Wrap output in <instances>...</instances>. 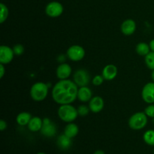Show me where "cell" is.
I'll use <instances>...</instances> for the list:
<instances>
[{"label":"cell","instance_id":"obj_1","mask_svg":"<svg viewBox=\"0 0 154 154\" xmlns=\"http://www.w3.org/2000/svg\"><path fill=\"white\" fill-rule=\"evenodd\" d=\"M78 87L69 79L60 80L54 86L51 96L56 103L59 105L72 104L78 99Z\"/></svg>","mask_w":154,"mask_h":154},{"label":"cell","instance_id":"obj_2","mask_svg":"<svg viewBox=\"0 0 154 154\" xmlns=\"http://www.w3.org/2000/svg\"><path fill=\"white\" fill-rule=\"evenodd\" d=\"M57 114L60 120L68 123L75 121L78 116V109L71 104L60 105Z\"/></svg>","mask_w":154,"mask_h":154},{"label":"cell","instance_id":"obj_3","mask_svg":"<svg viewBox=\"0 0 154 154\" xmlns=\"http://www.w3.org/2000/svg\"><path fill=\"white\" fill-rule=\"evenodd\" d=\"M48 84L44 82H36L30 89V96L35 102H42L46 99L49 91Z\"/></svg>","mask_w":154,"mask_h":154},{"label":"cell","instance_id":"obj_4","mask_svg":"<svg viewBox=\"0 0 154 154\" xmlns=\"http://www.w3.org/2000/svg\"><path fill=\"white\" fill-rule=\"evenodd\" d=\"M147 116L144 112H136L129 119V126L133 130H140L147 126Z\"/></svg>","mask_w":154,"mask_h":154},{"label":"cell","instance_id":"obj_5","mask_svg":"<svg viewBox=\"0 0 154 154\" xmlns=\"http://www.w3.org/2000/svg\"><path fill=\"white\" fill-rule=\"evenodd\" d=\"M66 55L68 58L72 61L79 62L85 57V50L81 45H72L68 48Z\"/></svg>","mask_w":154,"mask_h":154},{"label":"cell","instance_id":"obj_6","mask_svg":"<svg viewBox=\"0 0 154 154\" xmlns=\"http://www.w3.org/2000/svg\"><path fill=\"white\" fill-rule=\"evenodd\" d=\"M64 11L63 5L57 1H53L48 3L45 7V13L51 18L59 17L61 16Z\"/></svg>","mask_w":154,"mask_h":154},{"label":"cell","instance_id":"obj_7","mask_svg":"<svg viewBox=\"0 0 154 154\" xmlns=\"http://www.w3.org/2000/svg\"><path fill=\"white\" fill-rule=\"evenodd\" d=\"M73 80L78 87H86L90 81V75L86 69H80L74 73Z\"/></svg>","mask_w":154,"mask_h":154},{"label":"cell","instance_id":"obj_8","mask_svg":"<svg viewBox=\"0 0 154 154\" xmlns=\"http://www.w3.org/2000/svg\"><path fill=\"white\" fill-rule=\"evenodd\" d=\"M40 132L44 136L47 138H52L57 134V126L51 119L45 117L43 119V126Z\"/></svg>","mask_w":154,"mask_h":154},{"label":"cell","instance_id":"obj_9","mask_svg":"<svg viewBox=\"0 0 154 154\" xmlns=\"http://www.w3.org/2000/svg\"><path fill=\"white\" fill-rule=\"evenodd\" d=\"M142 99L147 104L154 103V82L147 83L141 90Z\"/></svg>","mask_w":154,"mask_h":154},{"label":"cell","instance_id":"obj_10","mask_svg":"<svg viewBox=\"0 0 154 154\" xmlns=\"http://www.w3.org/2000/svg\"><path fill=\"white\" fill-rule=\"evenodd\" d=\"M14 53L13 48L7 45H2L0 47V63L2 64H8L13 60Z\"/></svg>","mask_w":154,"mask_h":154},{"label":"cell","instance_id":"obj_11","mask_svg":"<svg viewBox=\"0 0 154 154\" xmlns=\"http://www.w3.org/2000/svg\"><path fill=\"white\" fill-rule=\"evenodd\" d=\"M72 67H71L70 65L66 63H60L57 67V71H56L57 77L60 80L69 79V78L72 75Z\"/></svg>","mask_w":154,"mask_h":154},{"label":"cell","instance_id":"obj_12","mask_svg":"<svg viewBox=\"0 0 154 154\" xmlns=\"http://www.w3.org/2000/svg\"><path fill=\"white\" fill-rule=\"evenodd\" d=\"M104 105H105L104 99L99 96L93 97L91 100L89 102V108H90V111L95 114L101 112L103 110Z\"/></svg>","mask_w":154,"mask_h":154},{"label":"cell","instance_id":"obj_13","mask_svg":"<svg viewBox=\"0 0 154 154\" xmlns=\"http://www.w3.org/2000/svg\"><path fill=\"white\" fill-rule=\"evenodd\" d=\"M122 33L125 35H132L136 30V23L132 19H127L123 21L120 26Z\"/></svg>","mask_w":154,"mask_h":154},{"label":"cell","instance_id":"obj_14","mask_svg":"<svg viewBox=\"0 0 154 154\" xmlns=\"http://www.w3.org/2000/svg\"><path fill=\"white\" fill-rule=\"evenodd\" d=\"M117 68L113 64H109L103 68L102 72V75L104 79L106 81H112L117 75Z\"/></svg>","mask_w":154,"mask_h":154},{"label":"cell","instance_id":"obj_15","mask_svg":"<svg viewBox=\"0 0 154 154\" xmlns=\"http://www.w3.org/2000/svg\"><path fill=\"white\" fill-rule=\"evenodd\" d=\"M93 98V92L87 86L79 87L78 92V99L81 102H90Z\"/></svg>","mask_w":154,"mask_h":154},{"label":"cell","instance_id":"obj_16","mask_svg":"<svg viewBox=\"0 0 154 154\" xmlns=\"http://www.w3.org/2000/svg\"><path fill=\"white\" fill-rule=\"evenodd\" d=\"M57 144L60 150H67L72 145V138H70L69 137H68L67 135H66L63 133V135H59L58 138H57Z\"/></svg>","mask_w":154,"mask_h":154},{"label":"cell","instance_id":"obj_17","mask_svg":"<svg viewBox=\"0 0 154 154\" xmlns=\"http://www.w3.org/2000/svg\"><path fill=\"white\" fill-rule=\"evenodd\" d=\"M43 126V120L39 117H32L29 123L27 125L29 130L32 132H38L42 129Z\"/></svg>","mask_w":154,"mask_h":154},{"label":"cell","instance_id":"obj_18","mask_svg":"<svg viewBox=\"0 0 154 154\" xmlns=\"http://www.w3.org/2000/svg\"><path fill=\"white\" fill-rule=\"evenodd\" d=\"M79 132V128L77 126L75 123H68V125H66V126L64 129V134L66 135H67L68 137H69L70 138H73L77 136V135Z\"/></svg>","mask_w":154,"mask_h":154},{"label":"cell","instance_id":"obj_19","mask_svg":"<svg viewBox=\"0 0 154 154\" xmlns=\"http://www.w3.org/2000/svg\"><path fill=\"white\" fill-rule=\"evenodd\" d=\"M32 115L30 113L26 112V111H23L21 112L16 117V122L18 125L21 126H27L28 123H29L30 120L32 119Z\"/></svg>","mask_w":154,"mask_h":154},{"label":"cell","instance_id":"obj_20","mask_svg":"<svg viewBox=\"0 0 154 154\" xmlns=\"http://www.w3.org/2000/svg\"><path fill=\"white\" fill-rule=\"evenodd\" d=\"M135 51L138 55L145 57L151 51H150V45L148 44L144 43V42H140L135 47Z\"/></svg>","mask_w":154,"mask_h":154},{"label":"cell","instance_id":"obj_21","mask_svg":"<svg viewBox=\"0 0 154 154\" xmlns=\"http://www.w3.org/2000/svg\"><path fill=\"white\" fill-rule=\"evenodd\" d=\"M144 142L150 146H154V129H149L143 135Z\"/></svg>","mask_w":154,"mask_h":154},{"label":"cell","instance_id":"obj_22","mask_svg":"<svg viewBox=\"0 0 154 154\" xmlns=\"http://www.w3.org/2000/svg\"><path fill=\"white\" fill-rule=\"evenodd\" d=\"M144 62H145L146 66L150 70L154 69V52L150 51L147 56L144 57Z\"/></svg>","mask_w":154,"mask_h":154},{"label":"cell","instance_id":"obj_23","mask_svg":"<svg viewBox=\"0 0 154 154\" xmlns=\"http://www.w3.org/2000/svg\"><path fill=\"white\" fill-rule=\"evenodd\" d=\"M0 9H1V14H0V23H3L5 21L7 20L8 17V8L6 6V5H5L4 3L2 2L0 4Z\"/></svg>","mask_w":154,"mask_h":154},{"label":"cell","instance_id":"obj_24","mask_svg":"<svg viewBox=\"0 0 154 154\" xmlns=\"http://www.w3.org/2000/svg\"><path fill=\"white\" fill-rule=\"evenodd\" d=\"M78 115L81 116V117H85V116L88 115L89 113H90V108L87 107V105H80L78 108Z\"/></svg>","mask_w":154,"mask_h":154},{"label":"cell","instance_id":"obj_25","mask_svg":"<svg viewBox=\"0 0 154 154\" xmlns=\"http://www.w3.org/2000/svg\"><path fill=\"white\" fill-rule=\"evenodd\" d=\"M13 51L14 53V55L16 56H20L22 55L24 53V46L21 44H17L14 46L13 47Z\"/></svg>","mask_w":154,"mask_h":154},{"label":"cell","instance_id":"obj_26","mask_svg":"<svg viewBox=\"0 0 154 154\" xmlns=\"http://www.w3.org/2000/svg\"><path fill=\"white\" fill-rule=\"evenodd\" d=\"M144 113L148 117L154 118V105L153 104H149L148 106L144 110Z\"/></svg>","mask_w":154,"mask_h":154},{"label":"cell","instance_id":"obj_27","mask_svg":"<svg viewBox=\"0 0 154 154\" xmlns=\"http://www.w3.org/2000/svg\"><path fill=\"white\" fill-rule=\"evenodd\" d=\"M104 78L102 75H96L93 77V80H92V83L94 86H100L103 84Z\"/></svg>","mask_w":154,"mask_h":154},{"label":"cell","instance_id":"obj_28","mask_svg":"<svg viewBox=\"0 0 154 154\" xmlns=\"http://www.w3.org/2000/svg\"><path fill=\"white\" fill-rule=\"evenodd\" d=\"M7 126L8 125H7V123H6V121H5L4 120H0V130L4 131L5 129H6Z\"/></svg>","mask_w":154,"mask_h":154},{"label":"cell","instance_id":"obj_29","mask_svg":"<svg viewBox=\"0 0 154 154\" xmlns=\"http://www.w3.org/2000/svg\"><path fill=\"white\" fill-rule=\"evenodd\" d=\"M5 66H4V64H2L0 65V78H2L3 77H4V75H5Z\"/></svg>","mask_w":154,"mask_h":154},{"label":"cell","instance_id":"obj_30","mask_svg":"<svg viewBox=\"0 0 154 154\" xmlns=\"http://www.w3.org/2000/svg\"><path fill=\"white\" fill-rule=\"evenodd\" d=\"M149 45H150V51L154 52V39H152V40L150 41V43H149Z\"/></svg>","mask_w":154,"mask_h":154},{"label":"cell","instance_id":"obj_31","mask_svg":"<svg viewBox=\"0 0 154 154\" xmlns=\"http://www.w3.org/2000/svg\"><path fill=\"white\" fill-rule=\"evenodd\" d=\"M93 154H105V152L103 151V150H96V151L94 152V153Z\"/></svg>","mask_w":154,"mask_h":154},{"label":"cell","instance_id":"obj_32","mask_svg":"<svg viewBox=\"0 0 154 154\" xmlns=\"http://www.w3.org/2000/svg\"><path fill=\"white\" fill-rule=\"evenodd\" d=\"M151 78H152V81H153V82H154V69H153V70H152Z\"/></svg>","mask_w":154,"mask_h":154},{"label":"cell","instance_id":"obj_33","mask_svg":"<svg viewBox=\"0 0 154 154\" xmlns=\"http://www.w3.org/2000/svg\"><path fill=\"white\" fill-rule=\"evenodd\" d=\"M36 154H46L45 153H43V152H39V153H36Z\"/></svg>","mask_w":154,"mask_h":154}]
</instances>
